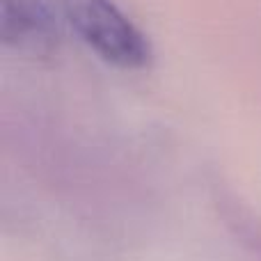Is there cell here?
<instances>
[{
    "mask_svg": "<svg viewBox=\"0 0 261 261\" xmlns=\"http://www.w3.org/2000/svg\"><path fill=\"white\" fill-rule=\"evenodd\" d=\"M64 28L113 67L138 71L149 67V37L113 0H53Z\"/></svg>",
    "mask_w": 261,
    "mask_h": 261,
    "instance_id": "cell-1",
    "label": "cell"
},
{
    "mask_svg": "<svg viewBox=\"0 0 261 261\" xmlns=\"http://www.w3.org/2000/svg\"><path fill=\"white\" fill-rule=\"evenodd\" d=\"M62 28L53 0H0L3 41L18 53H53L60 46Z\"/></svg>",
    "mask_w": 261,
    "mask_h": 261,
    "instance_id": "cell-2",
    "label": "cell"
}]
</instances>
